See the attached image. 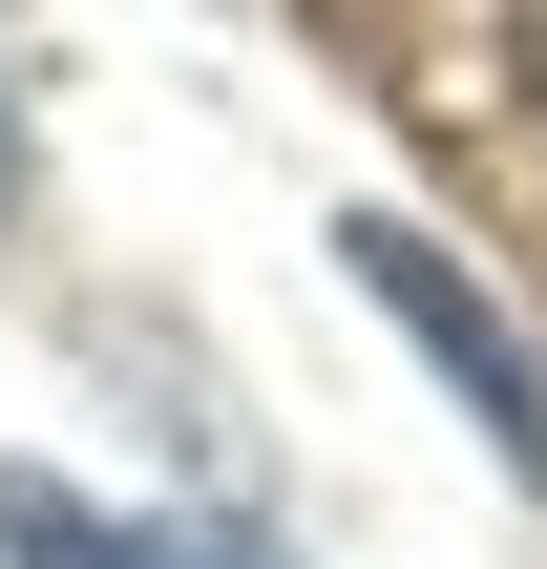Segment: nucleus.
<instances>
[{
  "label": "nucleus",
  "mask_w": 547,
  "mask_h": 569,
  "mask_svg": "<svg viewBox=\"0 0 547 569\" xmlns=\"http://www.w3.org/2000/svg\"><path fill=\"white\" fill-rule=\"evenodd\" d=\"M337 253H358V296H379V317H401V338L443 359V401H464V422L506 443V486L547 507V359H527V317H506V296H485V274H464V253H443L422 211H358Z\"/></svg>",
  "instance_id": "nucleus-1"
},
{
  "label": "nucleus",
  "mask_w": 547,
  "mask_h": 569,
  "mask_svg": "<svg viewBox=\"0 0 547 569\" xmlns=\"http://www.w3.org/2000/svg\"><path fill=\"white\" fill-rule=\"evenodd\" d=\"M0 549L21 569H211L169 528H126V507H84V486H42V465H0Z\"/></svg>",
  "instance_id": "nucleus-2"
},
{
  "label": "nucleus",
  "mask_w": 547,
  "mask_h": 569,
  "mask_svg": "<svg viewBox=\"0 0 547 569\" xmlns=\"http://www.w3.org/2000/svg\"><path fill=\"white\" fill-rule=\"evenodd\" d=\"M506 127H547V0H506V84H485ZM485 106H443V127H485Z\"/></svg>",
  "instance_id": "nucleus-3"
},
{
  "label": "nucleus",
  "mask_w": 547,
  "mask_h": 569,
  "mask_svg": "<svg viewBox=\"0 0 547 569\" xmlns=\"http://www.w3.org/2000/svg\"><path fill=\"white\" fill-rule=\"evenodd\" d=\"M0 169H21V148H0Z\"/></svg>",
  "instance_id": "nucleus-4"
}]
</instances>
